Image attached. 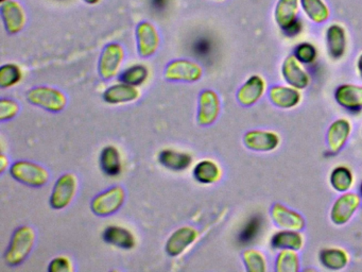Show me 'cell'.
<instances>
[{"label": "cell", "mask_w": 362, "mask_h": 272, "mask_svg": "<svg viewBox=\"0 0 362 272\" xmlns=\"http://www.w3.org/2000/svg\"><path fill=\"white\" fill-rule=\"evenodd\" d=\"M35 234L29 227H22L16 230L12 237L11 244L5 255L8 265H20L28 256L35 244Z\"/></svg>", "instance_id": "cell-1"}, {"label": "cell", "mask_w": 362, "mask_h": 272, "mask_svg": "<svg viewBox=\"0 0 362 272\" xmlns=\"http://www.w3.org/2000/svg\"><path fill=\"white\" fill-rule=\"evenodd\" d=\"M11 174L16 180L30 186H43L49 178L45 168L31 162H16L11 167Z\"/></svg>", "instance_id": "cell-2"}, {"label": "cell", "mask_w": 362, "mask_h": 272, "mask_svg": "<svg viewBox=\"0 0 362 272\" xmlns=\"http://www.w3.org/2000/svg\"><path fill=\"white\" fill-rule=\"evenodd\" d=\"M27 99L30 103L52 112H60L66 104V98L61 91L45 86L31 89L27 94Z\"/></svg>", "instance_id": "cell-3"}, {"label": "cell", "mask_w": 362, "mask_h": 272, "mask_svg": "<svg viewBox=\"0 0 362 272\" xmlns=\"http://www.w3.org/2000/svg\"><path fill=\"white\" fill-rule=\"evenodd\" d=\"M124 191L122 187H113L95 198L92 203V210L99 216H107L119 210L124 203Z\"/></svg>", "instance_id": "cell-4"}, {"label": "cell", "mask_w": 362, "mask_h": 272, "mask_svg": "<svg viewBox=\"0 0 362 272\" xmlns=\"http://www.w3.org/2000/svg\"><path fill=\"white\" fill-rule=\"evenodd\" d=\"M77 191V180L73 174H67L61 176L52 191L50 203L54 208L61 210L66 208Z\"/></svg>", "instance_id": "cell-5"}, {"label": "cell", "mask_w": 362, "mask_h": 272, "mask_svg": "<svg viewBox=\"0 0 362 272\" xmlns=\"http://www.w3.org/2000/svg\"><path fill=\"white\" fill-rule=\"evenodd\" d=\"M202 74L200 66L187 60H177L167 66L165 76L168 80L188 81L194 82L199 80Z\"/></svg>", "instance_id": "cell-6"}, {"label": "cell", "mask_w": 362, "mask_h": 272, "mask_svg": "<svg viewBox=\"0 0 362 272\" xmlns=\"http://www.w3.org/2000/svg\"><path fill=\"white\" fill-rule=\"evenodd\" d=\"M124 59V49L118 44H110L105 47L99 62V72L103 78L110 79L117 74L118 68Z\"/></svg>", "instance_id": "cell-7"}, {"label": "cell", "mask_w": 362, "mask_h": 272, "mask_svg": "<svg viewBox=\"0 0 362 272\" xmlns=\"http://www.w3.org/2000/svg\"><path fill=\"white\" fill-rule=\"evenodd\" d=\"M188 52L204 64H211L216 53V45L211 36L199 34L189 42Z\"/></svg>", "instance_id": "cell-8"}, {"label": "cell", "mask_w": 362, "mask_h": 272, "mask_svg": "<svg viewBox=\"0 0 362 272\" xmlns=\"http://www.w3.org/2000/svg\"><path fill=\"white\" fill-rule=\"evenodd\" d=\"M137 42L139 55L150 57L156 52L160 42L156 28L149 23H141L137 28Z\"/></svg>", "instance_id": "cell-9"}, {"label": "cell", "mask_w": 362, "mask_h": 272, "mask_svg": "<svg viewBox=\"0 0 362 272\" xmlns=\"http://www.w3.org/2000/svg\"><path fill=\"white\" fill-rule=\"evenodd\" d=\"M220 106L218 96L214 91H204L200 96L198 120L200 125L213 123L219 114Z\"/></svg>", "instance_id": "cell-10"}, {"label": "cell", "mask_w": 362, "mask_h": 272, "mask_svg": "<svg viewBox=\"0 0 362 272\" xmlns=\"http://www.w3.org/2000/svg\"><path fill=\"white\" fill-rule=\"evenodd\" d=\"M359 205V197L356 193H346L337 200L332 210V219L337 225L347 222Z\"/></svg>", "instance_id": "cell-11"}, {"label": "cell", "mask_w": 362, "mask_h": 272, "mask_svg": "<svg viewBox=\"0 0 362 272\" xmlns=\"http://www.w3.org/2000/svg\"><path fill=\"white\" fill-rule=\"evenodd\" d=\"M1 15H3L6 29L9 33H18L24 28L25 23H26V15L18 2L7 1L4 4Z\"/></svg>", "instance_id": "cell-12"}, {"label": "cell", "mask_w": 362, "mask_h": 272, "mask_svg": "<svg viewBox=\"0 0 362 272\" xmlns=\"http://www.w3.org/2000/svg\"><path fill=\"white\" fill-rule=\"evenodd\" d=\"M196 230L189 227H181L169 238L166 244V251L171 256L181 254L188 246L196 240Z\"/></svg>", "instance_id": "cell-13"}, {"label": "cell", "mask_w": 362, "mask_h": 272, "mask_svg": "<svg viewBox=\"0 0 362 272\" xmlns=\"http://www.w3.org/2000/svg\"><path fill=\"white\" fill-rule=\"evenodd\" d=\"M298 60L294 55H290L284 62V78L289 84L296 89H305L308 85V74L302 69Z\"/></svg>", "instance_id": "cell-14"}, {"label": "cell", "mask_w": 362, "mask_h": 272, "mask_svg": "<svg viewBox=\"0 0 362 272\" xmlns=\"http://www.w3.org/2000/svg\"><path fill=\"white\" fill-rule=\"evenodd\" d=\"M245 144L253 150L271 151L279 144V137L271 132L252 131L245 136Z\"/></svg>", "instance_id": "cell-15"}, {"label": "cell", "mask_w": 362, "mask_h": 272, "mask_svg": "<svg viewBox=\"0 0 362 272\" xmlns=\"http://www.w3.org/2000/svg\"><path fill=\"white\" fill-rule=\"evenodd\" d=\"M339 104L347 110H356L362 108V87L357 85H341L336 91Z\"/></svg>", "instance_id": "cell-16"}, {"label": "cell", "mask_w": 362, "mask_h": 272, "mask_svg": "<svg viewBox=\"0 0 362 272\" xmlns=\"http://www.w3.org/2000/svg\"><path fill=\"white\" fill-rule=\"evenodd\" d=\"M264 91V83L258 76H253L239 89L238 100L243 106L255 103Z\"/></svg>", "instance_id": "cell-17"}, {"label": "cell", "mask_w": 362, "mask_h": 272, "mask_svg": "<svg viewBox=\"0 0 362 272\" xmlns=\"http://www.w3.org/2000/svg\"><path fill=\"white\" fill-rule=\"evenodd\" d=\"M328 52L334 59H339L345 52L346 38L345 31L340 25H332L326 32Z\"/></svg>", "instance_id": "cell-18"}, {"label": "cell", "mask_w": 362, "mask_h": 272, "mask_svg": "<svg viewBox=\"0 0 362 272\" xmlns=\"http://www.w3.org/2000/svg\"><path fill=\"white\" fill-rule=\"evenodd\" d=\"M351 132V125L344 119L336 121L329 128L327 134L328 146L332 153H337L346 142Z\"/></svg>", "instance_id": "cell-19"}, {"label": "cell", "mask_w": 362, "mask_h": 272, "mask_svg": "<svg viewBox=\"0 0 362 272\" xmlns=\"http://www.w3.org/2000/svg\"><path fill=\"white\" fill-rule=\"evenodd\" d=\"M272 215L275 222L281 225V227H285V229L298 231L304 227V220L300 215L284 208L281 204H276L273 208Z\"/></svg>", "instance_id": "cell-20"}, {"label": "cell", "mask_w": 362, "mask_h": 272, "mask_svg": "<svg viewBox=\"0 0 362 272\" xmlns=\"http://www.w3.org/2000/svg\"><path fill=\"white\" fill-rule=\"evenodd\" d=\"M298 0H279L275 8V21L284 29L298 19Z\"/></svg>", "instance_id": "cell-21"}, {"label": "cell", "mask_w": 362, "mask_h": 272, "mask_svg": "<svg viewBox=\"0 0 362 272\" xmlns=\"http://www.w3.org/2000/svg\"><path fill=\"white\" fill-rule=\"evenodd\" d=\"M137 97H139V91L132 85L126 84V83L110 87L103 95L105 101L113 104L133 101Z\"/></svg>", "instance_id": "cell-22"}, {"label": "cell", "mask_w": 362, "mask_h": 272, "mask_svg": "<svg viewBox=\"0 0 362 272\" xmlns=\"http://www.w3.org/2000/svg\"><path fill=\"white\" fill-rule=\"evenodd\" d=\"M103 239L124 249H132L135 239L128 230L119 227H109L103 232Z\"/></svg>", "instance_id": "cell-23"}, {"label": "cell", "mask_w": 362, "mask_h": 272, "mask_svg": "<svg viewBox=\"0 0 362 272\" xmlns=\"http://www.w3.org/2000/svg\"><path fill=\"white\" fill-rule=\"evenodd\" d=\"M270 98L275 106L284 108L296 106L300 101V94L293 89L285 86H274L271 89Z\"/></svg>", "instance_id": "cell-24"}, {"label": "cell", "mask_w": 362, "mask_h": 272, "mask_svg": "<svg viewBox=\"0 0 362 272\" xmlns=\"http://www.w3.org/2000/svg\"><path fill=\"white\" fill-rule=\"evenodd\" d=\"M160 163L165 167L175 171L186 169L192 164V157L186 153L175 152L173 150H164L160 153Z\"/></svg>", "instance_id": "cell-25"}, {"label": "cell", "mask_w": 362, "mask_h": 272, "mask_svg": "<svg viewBox=\"0 0 362 272\" xmlns=\"http://www.w3.org/2000/svg\"><path fill=\"white\" fill-rule=\"evenodd\" d=\"M101 169L107 176H117L122 171L119 153L115 147H107L103 149L100 157Z\"/></svg>", "instance_id": "cell-26"}, {"label": "cell", "mask_w": 362, "mask_h": 272, "mask_svg": "<svg viewBox=\"0 0 362 272\" xmlns=\"http://www.w3.org/2000/svg\"><path fill=\"white\" fill-rule=\"evenodd\" d=\"M305 14L315 21L323 23L329 16V11L323 0H300Z\"/></svg>", "instance_id": "cell-27"}, {"label": "cell", "mask_w": 362, "mask_h": 272, "mask_svg": "<svg viewBox=\"0 0 362 272\" xmlns=\"http://www.w3.org/2000/svg\"><path fill=\"white\" fill-rule=\"evenodd\" d=\"M194 176L199 182L209 184L220 178V169L214 162L202 161L194 168Z\"/></svg>", "instance_id": "cell-28"}, {"label": "cell", "mask_w": 362, "mask_h": 272, "mask_svg": "<svg viewBox=\"0 0 362 272\" xmlns=\"http://www.w3.org/2000/svg\"><path fill=\"white\" fill-rule=\"evenodd\" d=\"M272 244L275 248L298 250L302 246L303 239L296 232L284 231L273 236Z\"/></svg>", "instance_id": "cell-29"}, {"label": "cell", "mask_w": 362, "mask_h": 272, "mask_svg": "<svg viewBox=\"0 0 362 272\" xmlns=\"http://www.w3.org/2000/svg\"><path fill=\"white\" fill-rule=\"evenodd\" d=\"M321 261L325 267L334 270L341 269L346 266V253L339 249H327L321 253Z\"/></svg>", "instance_id": "cell-30"}, {"label": "cell", "mask_w": 362, "mask_h": 272, "mask_svg": "<svg viewBox=\"0 0 362 272\" xmlns=\"http://www.w3.org/2000/svg\"><path fill=\"white\" fill-rule=\"evenodd\" d=\"M262 219L259 216H254L247 221V225L241 230L238 236V242L240 244H249L257 237L262 229Z\"/></svg>", "instance_id": "cell-31"}, {"label": "cell", "mask_w": 362, "mask_h": 272, "mask_svg": "<svg viewBox=\"0 0 362 272\" xmlns=\"http://www.w3.org/2000/svg\"><path fill=\"white\" fill-rule=\"evenodd\" d=\"M148 76V70L145 66L136 65L127 69L120 74L119 80L126 84L136 86L145 82Z\"/></svg>", "instance_id": "cell-32"}, {"label": "cell", "mask_w": 362, "mask_h": 272, "mask_svg": "<svg viewBox=\"0 0 362 272\" xmlns=\"http://www.w3.org/2000/svg\"><path fill=\"white\" fill-rule=\"evenodd\" d=\"M330 182L337 191H345L353 184V176L347 168L339 167L332 171Z\"/></svg>", "instance_id": "cell-33"}, {"label": "cell", "mask_w": 362, "mask_h": 272, "mask_svg": "<svg viewBox=\"0 0 362 272\" xmlns=\"http://www.w3.org/2000/svg\"><path fill=\"white\" fill-rule=\"evenodd\" d=\"M22 78L20 68L13 64H7L0 69V85L9 87L18 83Z\"/></svg>", "instance_id": "cell-34"}, {"label": "cell", "mask_w": 362, "mask_h": 272, "mask_svg": "<svg viewBox=\"0 0 362 272\" xmlns=\"http://www.w3.org/2000/svg\"><path fill=\"white\" fill-rule=\"evenodd\" d=\"M276 269L281 272H294L298 269V259L293 251H283L276 261Z\"/></svg>", "instance_id": "cell-35"}, {"label": "cell", "mask_w": 362, "mask_h": 272, "mask_svg": "<svg viewBox=\"0 0 362 272\" xmlns=\"http://www.w3.org/2000/svg\"><path fill=\"white\" fill-rule=\"evenodd\" d=\"M245 266L249 271H264V261L257 251L247 250L243 254Z\"/></svg>", "instance_id": "cell-36"}, {"label": "cell", "mask_w": 362, "mask_h": 272, "mask_svg": "<svg viewBox=\"0 0 362 272\" xmlns=\"http://www.w3.org/2000/svg\"><path fill=\"white\" fill-rule=\"evenodd\" d=\"M294 57L298 61L302 62V63L308 64L315 61V57H317V51H315V47L313 45L304 42V44L298 45L296 47V55Z\"/></svg>", "instance_id": "cell-37"}, {"label": "cell", "mask_w": 362, "mask_h": 272, "mask_svg": "<svg viewBox=\"0 0 362 272\" xmlns=\"http://www.w3.org/2000/svg\"><path fill=\"white\" fill-rule=\"evenodd\" d=\"M18 110V106L13 100L3 99L0 102V118L7 120L16 116Z\"/></svg>", "instance_id": "cell-38"}, {"label": "cell", "mask_w": 362, "mask_h": 272, "mask_svg": "<svg viewBox=\"0 0 362 272\" xmlns=\"http://www.w3.org/2000/svg\"><path fill=\"white\" fill-rule=\"evenodd\" d=\"M49 271L52 272H69L71 271V263L65 257H58L50 263Z\"/></svg>", "instance_id": "cell-39"}, {"label": "cell", "mask_w": 362, "mask_h": 272, "mask_svg": "<svg viewBox=\"0 0 362 272\" xmlns=\"http://www.w3.org/2000/svg\"><path fill=\"white\" fill-rule=\"evenodd\" d=\"M283 31L286 35L290 36V38H292V36L298 35V34L302 31V21H300L298 18L296 19V21H294L293 23H290L289 26L284 28Z\"/></svg>", "instance_id": "cell-40"}, {"label": "cell", "mask_w": 362, "mask_h": 272, "mask_svg": "<svg viewBox=\"0 0 362 272\" xmlns=\"http://www.w3.org/2000/svg\"><path fill=\"white\" fill-rule=\"evenodd\" d=\"M170 0H150V6L156 13H162L167 10Z\"/></svg>", "instance_id": "cell-41"}, {"label": "cell", "mask_w": 362, "mask_h": 272, "mask_svg": "<svg viewBox=\"0 0 362 272\" xmlns=\"http://www.w3.org/2000/svg\"><path fill=\"white\" fill-rule=\"evenodd\" d=\"M358 69H359L360 76H362V55H360L359 61H358Z\"/></svg>", "instance_id": "cell-42"}, {"label": "cell", "mask_w": 362, "mask_h": 272, "mask_svg": "<svg viewBox=\"0 0 362 272\" xmlns=\"http://www.w3.org/2000/svg\"><path fill=\"white\" fill-rule=\"evenodd\" d=\"M1 164H3V167H1V171H4L5 170V166H6V159L5 157H1Z\"/></svg>", "instance_id": "cell-43"}, {"label": "cell", "mask_w": 362, "mask_h": 272, "mask_svg": "<svg viewBox=\"0 0 362 272\" xmlns=\"http://www.w3.org/2000/svg\"><path fill=\"white\" fill-rule=\"evenodd\" d=\"M84 1L88 2V4H97V2L99 1V0H84Z\"/></svg>", "instance_id": "cell-44"}, {"label": "cell", "mask_w": 362, "mask_h": 272, "mask_svg": "<svg viewBox=\"0 0 362 272\" xmlns=\"http://www.w3.org/2000/svg\"><path fill=\"white\" fill-rule=\"evenodd\" d=\"M1 1H3V2H4V1H6V0H1Z\"/></svg>", "instance_id": "cell-45"}, {"label": "cell", "mask_w": 362, "mask_h": 272, "mask_svg": "<svg viewBox=\"0 0 362 272\" xmlns=\"http://www.w3.org/2000/svg\"><path fill=\"white\" fill-rule=\"evenodd\" d=\"M361 193H362V184H361Z\"/></svg>", "instance_id": "cell-46"}]
</instances>
